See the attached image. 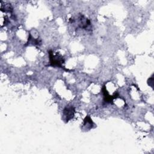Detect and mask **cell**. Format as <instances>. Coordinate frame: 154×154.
Returning a JSON list of instances; mask_svg holds the SVG:
<instances>
[{
	"mask_svg": "<svg viewBox=\"0 0 154 154\" xmlns=\"http://www.w3.org/2000/svg\"><path fill=\"white\" fill-rule=\"evenodd\" d=\"M26 44H32V45H40L41 44V40L39 38H34L31 34H29V37L28 39V42Z\"/></svg>",
	"mask_w": 154,
	"mask_h": 154,
	"instance_id": "cell-4",
	"label": "cell"
},
{
	"mask_svg": "<svg viewBox=\"0 0 154 154\" xmlns=\"http://www.w3.org/2000/svg\"><path fill=\"white\" fill-rule=\"evenodd\" d=\"M75 108L72 106H68L64 108L63 110V115L66 118L67 122L72 119L75 114Z\"/></svg>",
	"mask_w": 154,
	"mask_h": 154,
	"instance_id": "cell-3",
	"label": "cell"
},
{
	"mask_svg": "<svg viewBox=\"0 0 154 154\" xmlns=\"http://www.w3.org/2000/svg\"><path fill=\"white\" fill-rule=\"evenodd\" d=\"M49 62L52 66L64 69V67L63 66V64L64 63V60L61 55L59 54L58 53L54 54V52L52 51H49Z\"/></svg>",
	"mask_w": 154,
	"mask_h": 154,
	"instance_id": "cell-1",
	"label": "cell"
},
{
	"mask_svg": "<svg viewBox=\"0 0 154 154\" xmlns=\"http://www.w3.org/2000/svg\"><path fill=\"white\" fill-rule=\"evenodd\" d=\"M93 122L92 120L91 119L89 116H87L84 120V126H87V128L88 127V129H91L93 128Z\"/></svg>",
	"mask_w": 154,
	"mask_h": 154,
	"instance_id": "cell-5",
	"label": "cell"
},
{
	"mask_svg": "<svg viewBox=\"0 0 154 154\" xmlns=\"http://www.w3.org/2000/svg\"><path fill=\"white\" fill-rule=\"evenodd\" d=\"M78 25L81 29H84L86 30H88L90 26H91L90 20L87 18L84 15L80 14L78 17Z\"/></svg>",
	"mask_w": 154,
	"mask_h": 154,
	"instance_id": "cell-2",
	"label": "cell"
}]
</instances>
